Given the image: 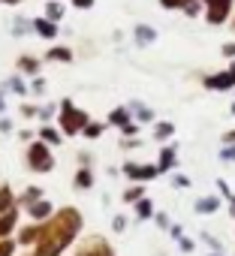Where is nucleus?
Instances as JSON below:
<instances>
[{
	"instance_id": "f257e3e1",
	"label": "nucleus",
	"mask_w": 235,
	"mask_h": 256,
	"mask_svg": "<svg viewBox=\"0 0 235 256\" xmlns=\"http://www.w3.org/2000/svg\"><path fill=\"white\" fill-rule=\"evenodd\" d=\"M78 229H82V217H78V211H76V208H64L48 226H42L36 256H58V253L76 238Z\"/></svg>"
},
{
	"instance_id": "f03ea898",
	"label": "nucleus",
	"mask_w": 235,
	"mask_h": 256,
	"mask_svg": "<svg viewBox=\"0 0 235 256\" xmlns=\"http://www.w3.org/2000/svg\"><path fill=\"white\" fill-rule=\"evenodd\" d=\"M84 112H78V108H72L70 102H64V114H60V126L66 133H78L82 126H84Z\"/></svg>"
},
{
	"instance_id": "7ed1b4c3",
	"label": "nucleus",
	"mask_w": 235,
	"mask_h": 256,
	"mask_svg": "<svg viewBox=\"0 0 235 256\" xmlns=\"http://www.w3.org/2000/svg\"><path fill=\"white\" fill-rule=\"evenodd\" d=\"M30 166H34L36 172H48V169H52V154L46 151V145H42V142L30 148Z\"/></svg>"
},
{
	"instance_id": "20e7f679",
	"label": "nucleus",
	"mask_w": 235,
	"mask_h": 256,
	"mask_svg": "<svg viewBox=\"0 0 235 256\" xmlns=\"http://www.w3.org/2000/svg\"><path fill=\"white\" fill-rule=\"evenodd\" d=\"M76 256H112V250H108V244H106L102 238H88V241L78 247Z\"/></svg>"
},
{
	"instance_id": "39448f33",
	"label": "nucleus",
	"mask_w": 235,
	"mask_h": 256,
	"mask_svg": "<svg viewBox=\"0 0 235 256\" xmlns=\"http://www.w3.org/2000/svg\"><path fill=\"white\" fill-rule=\"evenodd\" d=\"M205 4L211 6V12H208V18H211L214 24H220V22L226 18V12H229V4H232V0H205Z\"/></svg>"
},
{
	"instance_id": "423d86ee",
	"label": "nucleus",
	"mask_w": 235,
	"mask_h": 256,
	"mask_svg": "<svg viewBox=\"0 0 235 256\" xmlns=\"http://www.w3.org/2000/svg\"><path fill=\"white\" fill-rule=\"evenodd\" d=\"M232 84H235V64H232V70H229V72L208 78V88H217V90H226V88H232Z\"/></svg>"
},
{
	"instance_id": "0eeeda50",
	"label": "nucleus",
	"mask_w": 235,
	"mask_h": 256,
	"mask_svg": "<svg viewBox=\"0 0 235 256\" xmlns=\"http://www.w3.org/2000/svg\"><path fill=\"white\" fill-rule=\"evenodd\" d=\"M217 208H220L217 196H205V199L196 202V211H199V214H211V211H217Z\"/></svg>"
},
{
	"instance_id": "6e6552de",
	"label": "nucleus",
	"mask_w": 235,
	"mask_h": 256,
	"mask_svg": "<svg viewBox=\"0 0 235 256\" xmlns=\"http://www.w3.org/2000/svg\"><path fill=\"white\" fill-rule=\"evenodd\" d=\"M127 175H130V178H154L157 169H151V166H142V169H139V166H127Z\"/></svg>"
},
{
	"instance_id": "1a4fd4ad",
	"label": "nucleus",
	"mask_w": 235,
	"mask_h": 256,
	"mask_svg": "<svg viewBox=\"0 0 235 256\" xmlns=\"http://www.w3.org/2000/svg\"><path fill=\"white\" fill-rule=\"evenodd\" d=\"M52 214V205L48 202H36L34 208H30V217H36V220H42V217H48Z\"/></svg>"
},
{
	"instance_id": "9d476101",
	"label": "nucleus",
	"mask_w": 235,
	"mask_h": 256,
	"mask_svg": "<svg viewBox=\"0 0 235 256\" xmlns=\"http://www.w3.org/2000/svg\"><path fill=\"white\" fill-rule=\"evenodd\" d=\"M10 208H12V193H10V187H0V214Z\"/></svg>"
},
{
	"instance_id": "9b49d317",
	"label": "nucleus",
	"mask_w": 235,
	"mask_h": 256,
	"mask_svg": "<svg viewBox=\"0 0 235 256\" xmlns=\"http://www.w3.org/2000/svg\"><path fill=\"white\" fill-rule=\"evenodd\" d=\"M175 166V151H163L160 154V169H172Z\"/></svg>"
},
{
	"instance_id": "f8f14e48",
	"label": "nucleus",
	"mask_w": 235,
	"mask_h": 256,
	"mask_svg": "<svg viewBox=\"0 0 235 256\" xmlns=\"http://www.w3.org/2000/svg\"><path fill=\"white\" fill-rule=\"evenodd\" d=\"M112 124H121L124 130H127V126H130V124H127V112H124V108H118V112H112Z\"/></svg>"
},
{
	"instance_id": "ddd939ff",
	"label": "nucleus",
	"mask_w": 235,
	"mask_h": 256,
	"mask_svg": "<svg viewBox=\"0 0 235 256\" xmlns=\"http://www.w3.org/2000/svg\"><path fill=\"white\" fill-rule=\"evenodd\" d=\"M36 30H40L42 36H54V24H52V22H36Z\"/></svg>"
},
{
	"instance_id": "4468645a",
	"label": "nucleus",
	"mask_w": 235,
	"mask_h": 256,
	"mask_svg": "<svg viewBox=\"0 0 235 256\" xmlns=\"http://www.w3.org/2000/svg\"><path fill=\"white\" fill-rule=\"evenodd\" d=\"M136 36H139V42H142V40H145V42H151V40H154V30H151V28H139V30H136Z\"/></svg>"
},
{
	"instance_id": "2eb2a0df",
	"label": "nucleus",
	"mask_w": 235,
	"mask_h": 256,
	"mask_svg": "<svg viewBox=\"0 0 235 256\" xmlns=\"http://www.w3.org/2000/svg\"><path fill=\"white\" fill-rule=\"evenodd\" d=\"M172 136V124H157V139H166Z\"/></svg>"
},
{
	"instance_id": "dca6fc26",
	"label": "nucleus",
	"mask_w": 235,
	"mask_h": 256,
	"mask_svg": "<svg viewBox=\"0 0 235 256\" xmlns=\"http://www.w3.org/2000/svg\"><path fill=\"white\" fill-rule=\"evenodd\" d=\"M42 139H46L48 145H58V142H60V136H58L54 130H42Z\"/></svg>"
},
{
	"instance_id": "f3484780",
	"label": "nucleus",
	"mask_w": 235,
	"mask_h": 256,
	"mask_svg": "<svg viewBox=\"0 0 235 256\" xmlns=\"http://www.w3.org/2000/svg\"><path fill=\"white\" fill-rule=\"evenodd\" d=\"M76 184L84 190V187H90V172H78V178H76Z\"/></svg>"
},
{
	"instance_id": "a211bd4d",
	"label": "nucleus",
	"mask_w": 235,
	"mask_h": 256,
	"mask_svg": "<svg viewBox=\"0 0 235 256\" xmlns=\"http://www.w3.org/2000/svg\"><path fill=\"white\" fill-rule=\"evenodd\" d=\"M139 217H151V202H148V199L139 202Z\"/></svg>"
},
{
	"instance_id": "6ab92c4d",
	"label": "nucleus",
	"mask_w": 235,
	"mask_h": 256,
	"mask_svg": "<svg viewBox=\"0 0 235 256\" xmlns=\"http://www.w3.org/2000/svg\"><path fill=\"white\" fill-rule=\"evenodd\" d=\"M18 66H24L28 72H36V60H30V58H24V60H18Z\"/></svg>"
},
{
	"instance_id": "aec40b11",
	"label": "nucleus",
	"mask_w": 235,
	"mask_h": 256,
	"mask_svg": "<svg viewBox=\"0 0 235 256\" xmlns=\"http://www.w3.org/2000/svg\"><path fill=\"white\" fill-rule=\"evenodd\" d=\"M0 256H12V241H0Z\"/></svg>"
},
{
	"instance_id": "412c9836",
	"label": "nucleus",
	"mask_w": 235,
	"mask_h": 256,
	"mask_svg": "<svg viewBox=\"0 0 235 256\" xmlns=\"http://www.w3.org/2000/svg\"><path fill=\"white\" fill-rule=\"evenodd\" d=\"M48 58H54V60H70V52H64V48H58V52H52Z\"/></svg>"
},
{
	"instance_id": "4be33fe9",
	"label": "nucleus",
	"mask_w": 235,
	"mask_h": 256,
	"mask_svg": "<svg viewBox=\"0 0 235 256\" xmlns=\"http://www.w3.org/2000/svg\"><path fill=\"white\" fill-rule=\"evenodd\" d=\"M160 4H163V6H187L190 0H160Z\"/></svg>"
},
{
	"instance_id": "5701e85b",
	"label": "nucleus",
	"mask_w": 235,
	"mask_h": 256,
	"mask_svg": "<svg viewBox=\"0 0 235 256\" xmlns=\"http://www.w3.org/2000/svg\"><path fill=\"white\" fill-rule=\"evenodd\" d=\"M84 130H88V136H100V126H96V124H88Z\"/></svg>"
},
{
	"instance_id": "b1692460",
	"label": "nucleus",
	"mask_w": 235,
	"mask_h": 256,
	"mask_svg": "<svg viewBox=\"0 0 235 256\" xmlns=\"http://www.w3.org/2000/svg\"><path fill=\"white\" fill-rule=\"evenodd\" d=\"M48 16H52V18H58V16H60V6H58V4H52V6H48Z\"/></svg>"
},
{
	"instance_id": "393cba45",
	"label": "nucleus",
	"mask_w": 235,
	"mask_h": 256,
	"mask_svg": "<svg viewBox=\"0 0 235 256\" xmlns=\"http://www.w3.org/2000/svg\"><path fill=\"white\" fill-rule=\"evenodd\" d=\"M223 157H226V160H235V148H226V151H223Z\"/></svg>"
},
{
	"instance_id": "a878e982",
	"label": "nucleus",
	"mask_w": 235,
	"mask_h": 256,
	"mask_svg": "<svg viewBox=\"0 0 235 256\" xmlns=\"http://www.w3.org/2000/svg\"><path fill=\"white\" fill-rule=\"evenodd\" d=\"M94 0H76V6H90Z\"/></svg>"
},
{
	"instance_id": "bb28decb",
	"label": "nucleus",
	"mask_w": 235,
	"mask_h": 256,
	"mask_svg": "<svg viewBox=\"0 0 235 256\" xmlns=\"http://www.w3.org/2000/svg\"><path fill=\"white\" fill-rule=\"evenodd\" d=\"M226 142H235V133H226Z\"/></svg>"
},
{
	"instance_id": "cd10ccee",
	"label": "nucleus",
	"mask_w": 235,
	"mask_h": 256,
	"mask_svg": "<svg viewBox=\"0 0 235 256\" xmlns=\"http://www.w3.org/2000/svg\"><path fill=\"white\" fill-rule=\"evenodd\" d=\"M232 214H235V199H232Z\"/></svg>"
},
{
	"instance_id": "c85d7f7f",
	"label": "nucleus",
	"mask_w": 235,
	"mask_h": 256,
	"mask_svg": "<svg viewBox=\"0 0 235 256\" xmlns=\"http://www.w3.org/2000/svg\"><path fill=\"white\" fill-rule=\"evenodd\" d=\"M6 4H16V0H6Z\"/></svg>"
},
{
	"instance_id": "c756f323",
	"label": "nucleus",
	"mask_w": 235,
	"mask_h": 256,
	"mask_svg": "<svg viewBox=\"0 0 235 256\" xmlns=\"http://www.w3.org/2000/svg\"><path fill=\"white\" fill-rule=\"evenodd\" d=\"M232 112H235V106H232Z\"/></svg>"
}]
</instances>
